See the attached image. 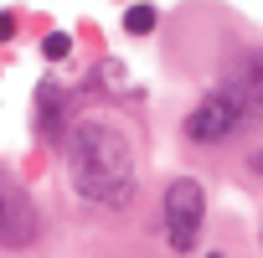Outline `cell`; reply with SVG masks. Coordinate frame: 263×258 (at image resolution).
<instances>
[{
	"instance_id": "8",
	"label": "cell",
	"mask_w": 263,
	"mask_h": 258,
	"mask_svg": "<svg viewBox=\"0 0 263 258\" xmlns=\"http://www.w3.org/2000/svg\"><path fill=\"white\" fill-rule=\"evenodd\" d=\"M67 52H72V36H67V31H52V36L42 42V57H47V62H62Z\"/></svg>"
},
{
	"instance_id": "5",
	"label": "cell",
	"mask_w": 263,
	"mask_h": 258,
	"mask_svg": "<svg viewBox=\"0 0 263 258\" xmlns=\"http://www.w3.org/2000/svg\"><path fill=\"white\" fill-rule=\"evenodd\" d=\"M232 88H237V93L248 98V108H263V52L242 62V72L232 78Z\"/></svg>"
},
{
	"instance_id": "7",
	"label": "cell",
	"mask_w": 263,
	"mask_h": 258,
	"mask_svg": "<svg viewBox=\"0 0 263 258\" xmlns=\"http://www.w3.org/2000/svg\"><path fill=\"white\" fill-rule=\"evenodd\" d=\"M155 21H160L155 6H129V11H124V31H135V36H150Z\"/></svg>"
},
{
	"instance_id": "3",
	"label": "cell",
	"mask_w": 263,
	"mask_h": 258,
	"mask_svg": "<svg viewBox=\"0 0 263 258\" xmlns=\"http://www.w3.org/2000/svg\"><path fill=\"white\" fill-rule=\"evenodd\" d=\"M201 217H206V196L191 176H176L165 186V237L176 253H191L201 237Z\"/></svg>"
},
{
	"instance_id": "2",
	"label": "cell",
	"mask_w": 263,
	"mask_h": 258,
	"mask_svg": "<svg viewBox=\"0 0 263 258\" xmlns=\"http://www.w3.org/2000/svg\"><path fill=\"white\" fill-rule=\"evenodd\" d=\"M248 114H253L248 98H242L232 83H222V88H212V93L186 114V140H196V145H217V140L232 135V129H237Z\"/></svg>"
},
{
	"instance_id": "6",
	"label": "cell",
	"mask_w": 263,
	"mask_h": 258,
	"mask_svg": "<svg viewBox=\"0 0 263 258\" xmlns=\"http://www.w3.org/2000/svg\"><path fill=\"white\" fill-rule=\"evenodd\" d=\"M36 124L47 129V135H52V129H57V114H62V93H57V83H47V88H36Z\"/></svg>"
},
{
	"instance_id": "11",
	"label": "cell",
	"mask_w": 263,
	"mask_h": 258,
	"mask_svg": "<svg viewBox=\"0 0 263 258\" xmlns=\"http://www.w3.org/2000/svg\"><path fill=\"white\" fill-rule=\"evenodd\" d=\"M206 258H222V253H206Z\"/></svg>"
},
{
	"instance_id": "10",
	"label": "cell",
	"mask_w": 263,
	"mask_h": 258,
	"mask_svg": "<svg viewBox=\"0 0 263 258\" xmlns=\"http://www.w3.org/2000/svg\"><path fill=\"white\" fill-rule=\"evenodd\" d=\"M248 165H253V171L263 176V150H258V155H248Z\"/></svg>"
},
{
	"instance_id": "4",
	"label": "cell",
	"mask_w": 263,
	"mask_h": 258,
	"mask_svg": "<svg viewBox=\"0 0 263 258\" xmlns=\"http://www.w3.org/2000/svg\"><path fill=\"white\" fill-rule=\"evenodd\" d=\"M31 237H36V207H31L21 181H11L6 171H0V243L26 248Z\"/></svg>"
},
{
	"instance_id": "9",
	"label": "cell",
	"mask_w": 263,
	"mask_h": 258,
	"mask_svg": "<svg viewBox=\"0 0 263 258\" xmlns=\"http://www.w3.org/2000/svg\"><path fill=\"white\" fill-rule=\"evenodd\" d=\"M11 36H16V21H11V16H0V42H11Z\"/></svg>"
},
{
	"instance_id": "1",
	"label": "cell",
	"mask_w": 263,
	"mask_h": 258,
	"mask_svg": "<svg viewBox=\"0 0 263 258\" xmlns=\"http://www.w3.org/2000/svg\"><path fill=\"white\" fill-rule=\"evenodd\" d=\"M67 176L72 191L93 207H129L140 186V165H135V145H129L114 124H78L67 140Z\"/></svg>"
}]
</instances>
